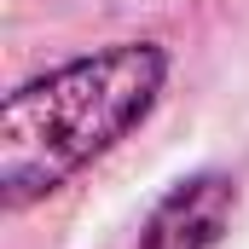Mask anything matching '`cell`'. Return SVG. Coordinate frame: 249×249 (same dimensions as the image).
<instances>
[{
	"instance_id": "6da1fadb",
	"label": "cell",
	"mask_w": 249,
	"mask_h": 249,
	"mask_svg": "<svg viewBox=\"0 0 249 249\" xmlns=\"http://www.w3.org/2000/svg\"><path fill=\"white\" fill-rule=\"evenodd\" d=\"M168 87L162 41H116L6 93L0 110V203L23 214L87 162L116 151Z\"/></svg>"
},
{
	"instance_id": "7a4b0ae2",
	"label": "cell",
	"mask_w": 249,
	"mask_h": 249,
	"mask_svg": "<svg viewBox=\"0 0 249 249\" xmlns=\"http://www.w3.org/2000/svg\"><path fill=\"white\" fill-rule=\"evenodd\" d=\"M232 209H238V186L226 174H191L151 209L139 244L145 249H214L226 238Z\"/></svg>"
}]
</instances>
